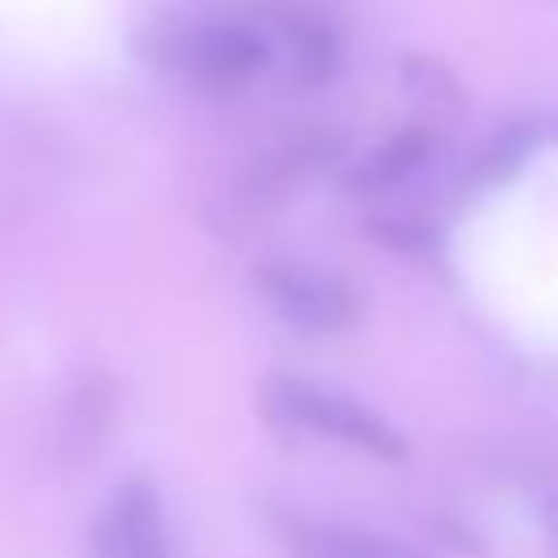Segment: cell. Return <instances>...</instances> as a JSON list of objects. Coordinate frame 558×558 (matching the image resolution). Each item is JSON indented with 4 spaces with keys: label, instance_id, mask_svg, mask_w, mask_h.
<instances>
[{
    "label": "cell",
    "instance_id": "cell-1",
    "mask_svg": "<svg viewBox=\"0 0 558 558\" xmlns=\"http://www.w3.org/2000/svg\"><path fill=\"white\" fill-rule=\"evenodd\" d=\"M148 57L196 87H240L270 65L262 17H170L148 31Z\"/></svg>",
    "mask_w": 558,
    "mask_h": 558
},
{
    "label": "cell",
    "instance_id": "cell-10",
    "mask_svg": "<svg viewBox=\"0 0 558 558\" xmlns=\"http://www.w3.org/2000/svg\"><path fill=\"white\" fill-rule=\"evenodd\" d=\"M366 231H371L379 244H388V248H397V253H410V257L436 253V235H432V227H427V222H405V218H371V222H366Z\"/></svg>",
    "mask_w": 558,
    "mask_h": 558
},
{
    "label": "cell",
    "instance_id": "cell-2",
    "mask_svg": "<svg viewBox=\"0 0 558 558\" xmlns=\"http://www.w3.org/2000/svg\"><path fill=\"white\" fill-rule=\"evenodd\" d=\"M257 405H262L266 423L279 432H310V436H323L336 445H353L379 462L405 458V440L392 423H384L379 414H371L353 397L301 384L292 375H270L257 392Z\"/></svg>",
    "mask_w": 558,
    "mask_h": 558
},
{
    "label": "cell",
    "instance_id": "cell-8",
    "mask_svg": "<svg viewBox=\"0 0 558 558\" xmlns=\"http://www.w3.org/2000/svg\"><path fill=\"white\" fill-rule=\"evenodd\" d=\"M549 135V126L541 122V118H519L514 126H506L497 140H493V148H484V157H480V179H506V174H514L532 153H536V144Z\"/></svg>",
    "mask_w": 558,
    "mask_h": 558
},
{
    "label": "cell",
    "instance_id": "cell-5",
    "mask_svg": "<svg viewBox=\"0 0 558 558\" xmlns=\"http://www.w3.org/2000/svg\"><path fill=\"white\" fill-rule=\"evenodd\" d=\"M266 39H270V61H283L288 74L305 87H318L336 74L340 61V44L336 31L318 17V13H301V9H270L262 17Z\"/></svg>",
    "mask_w": 558,
    "mask_h": 558
},
{
    "label": "cell",
    "instance_id": "cell-9",
    "mask_svg": "<svg viewBox=\"0 0 558 558\" xmlns=\"http://www.w3.org/2000/svg\"><path fill=\"white\" fill-rule=\"evenodd\" d=\"M401 83H405L418 100H427L432 109H453V105H458V83L449 78L445 65H436V61H427V57H405V61H401Z\"/></svg>",
    "mask_w": 558,
    "mask_h": 558
},
{
    "label": "cell",
    "instance_id": "cell-6",
    "mask_svg": "<svg viewBox=\"0 0 558 558\" xmlns=\"http://www.w3.org/2000/svg\"><path fill=\"white\" fill-rule=\"evenodd\" d=\"M283 541L292 558H432L397 536L340 527V523H292Z\"/></svg>",
    "mask_w": 558,
    "mask_h": 558
},
{
    "label": "cell",
    "instance_id": "cell-4",
    "mask_svg": "<svg viewBox=\"0 0 558 558\" xmlns=\"http://www.w3.org/2000/svg\"><path fill=\"white\" fill-rule=\"evenodd\" d=\"M87 545L92 558H170V532L157 484L144 475L118 484L105 510L96 514Z\"/></svg>",
    "mask_w": 558,
    "mask_h": 558
},
{
    "label": "cell",
    "instance_id": "cell-7",
    "mask_svg": "<svg viewBox=\"0 0 558 558\" xmlns=\"http://www.w3.org/2000/svg\"><path fill=\"white\" fill-rule=\"evenodd\" d=\"M432 144H436V135H432L427 126L401 131V135H392L388 144H379L371 157H362V161L353 166L349 183H353L357 192H384V187L401 183L405 174H414V170L427 161Z\"/></svg>",
    "mask_w": 558,
    "mask_h": 558
},
{
    "label": "cell",
    "instance_id": "cell-3",
    "mask_svg": "<svg viewBox=\"0 0 558 558\" xmlns=\"http://www.w3.org/2000/svg\"><path fill=\"white\" fill-rule=\"evenodd\" d=\"M262 301L305 336H331L357 323V296L344 279L301 266V262H266L257 270Z\"/></svg>",
    "mask_w": 558,
    "mask_h": 558
},
{
    "label": "cell",
    "instance_id": "cell-11",
    "mask_svg": "<svg viewBox=\"0 0 558 558\" xmlns=\"http://www.w3.org/2000/svg\"><path fill=\"white\" fill-rule=\"evenodd\" d=\"M541 536H545L549 558H558V497H549V501L541 506Z\"/></svg>",
    "mask_w": 558,
    "mask_h": 558
}]
</instances>
